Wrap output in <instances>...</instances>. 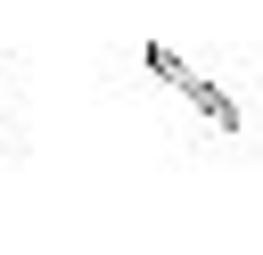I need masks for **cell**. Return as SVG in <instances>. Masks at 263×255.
I'll use <instances>...</instances> for the list:
<instances>
[{"instance_id":"obj_1","label":"cell","mask_w":263,"mask_h":255,"mask_svg":"<svg viewBox=\"0 0 263 255\" xmlns=\"http://www.w3.org/2000/svg\"><path fill=\"white\" fill-rule=\"evenodd\" d=\"M140 58H148V74H156V82H173V90H181V99H189V107L205 115V132H238V123H247V115H238V99H230V90H214V82H205V74H197V66H189L181 49L148 41Z\"/></svg>"}]
</instances>
